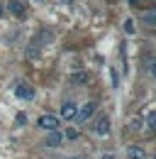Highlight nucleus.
<instances>
[{
    "label": "nucleus",
    "mask_w": 156,
    "mask_h": 159,
    "mask_svg": "<svg viewBox=\"0 0 156 159\" xmlns=\"http://www.w3.org/2000/svg\"><path fill=\"white\" fill-rule=\"evenodd\" d=\"M37 125L41 127V130H46V132H54V130H58V125H61V120H58L56 115H39Z\"/></svg>",
    "instance_id": "obj_1"
},
{
    "label": "nucleus",
    "mask_w": 156,
    "mask_h": 159,
    "mask_svg": "<svg viewBox=\"0 0 156 159\" xmlns=\"http://www.w3.org/2000/svg\"><path fill=\"white\" fill-rule=\"evenodd\" d=\"M95 110H98V103H95V100H90V103H85L80 110H76V118L80 120V122H85V120H90L93 115H95Z\"/></svg>",
    "instance_id": "obj_2"
},
{
    "label": "nucleus",
    "mask_w": 156,
    "mask_h": 159,
    "mask_svg": "<svg viewBox=\"0 0 156 159\" xmlns=\"http://www.w3.org/2000/svg\"><path fill=\"white\" fill-rule=\"evenodd\" d=\"M15 96H17L20 100H34L37 93H34V88H32L29 83H17V86H15Z\"/></svg>",
    "instance_id": "obj_3"
},
{
    "label": "nucleus",
    "mask_w": 156,
    "mask_h": 159,
    "mask_svg": "<svg viewBox=\"0 0 156 159\" xmlns=\"http://www.w3.org/2000/svg\"><path fill=\"white\" fill-rule=\"evenodd\" d=\"M93 130H95V135H100V137L110 135V118H107V115H100V118L95 120V125H93Z\"/></svg>",
    "instance_id": "obj_4"
},
{
    "label": "nucleus",
    "mask_w": 156,
    "mask_h": 159,
    "mask_svg": "<svg viewBox=\"0 0 156 159\" xmlns=\"http://www.w3.org/2000/svg\"><path fill=\"white\" fill-rule=\"evenodd\" d=\"M76 103H71V100H66V103H61V118L66 120V122H68V120H73L76 118Z\"/></svg>",
    "instance_id": "obj_5"
},
{
    "label": "nucleus",
    "mask_w": 156,
    "mask_h": 159,
    "mask_svg": "<svg viewBox=\"0 0 156 159\" xmlns=\"http://www.w3.org/2000/svg\"><path fill=\"white\" fill-rule=\"evenodd\" d=\"M5 10L10 15H15V17H24V2H20V0H10L5 5Z\"/></svg>",
    "instance_id": "obj_6"
},
{
    "label": "nucleus",
    "mask_w": 156,
    "mask_h": 159,
    "mask_svg": "<svg viewBox=\"0 0 156 159\" xmlns=\"http://www.w3.org/2000/svg\"><path fill=\"white\" fill-rule=\"evenodd\" d=\"M139 22H141L146 30H154V27H156V12H154V10H144L141 17H139Z\"/></svg>",
    "instance_id": "obj_7"
},
{
    "label": "nucleus",
    "mask_w": 156,
    "mask_h": 159,
    "mask_svg": "<svg viewBox=\"0 0 156 159\" xmlns=\"http://www.w3.org/2000/svg\"><path fill=\"white\" fill-rule=\"evenodd\" d=\"M61 142H63V135H61L58 130H54V132H49V135H46V139H44V144H46L49 149H56V147L61 144Z\"/></svg>",
    "instance_id": "obj_8"
},
{
    "label": "nucleus",
    "mask_w": 156,
    "mask_h": 159,
    "mask_svg": "<svg viewBox=\"0 0 156 159\" xmlns=\"http://www.w3.org/2000/svg\"><path fill=\"white\" fill-rule=\"evenodd\" d=\"M39 49H41V44H39V39H32V42H29V47H27V57H29V59H34V57H39Z\"/></svg>",
    "instance_id": "obj_9"
},
{
    "label": "nucleus",
    "mask_w": 156,
    "mask_h": 159,
    "mask_svg": "<svg viewBox=\"0 0 156 159\" xmlns=\"http://www.w3.org/2000/svg\"><path fill=\"white\" fill-rule=\"evenodd\" d=\"M129 159H146V152L141 149V147H129Z\"/></svg>",
    "instance_id": "obj_10"
},
{
    "label": "nucleus",
    "mask_w": 156,
    "mask_h": 159,
    "mask_svg": "<svg viewBox=\"0 0 156 159\" xmlns=\"http://www.w3.org/2000/svg\"><path fill=\"white\" fill-rule=\"evenodd\" d=\"M124 32H127V34H134V32H136V25H134L132 17H127V20H124Z\"/></svg>",
    "instance_id": "obj_11"
},
{
    "label": "nucleus",
    "mask_w": 156,
    "mask_h": 159,
    "mask_svg": "<svg viewBox=\"0 0 156 159\" xmlns=\"http://www.w3.org/2000/svg\"><path fill=\"white\" fill-rule=\"evenodd\" d=\"M71 81H73V83H85V81H88V74H85V71H83V74L78 71V74H73V76H71Z\"/></svg>",
    "instance_id": "obj_12"
},
{
    "label": "nucleus",
    "mask_w": 156,
    "mask_h": 159,
    "mask_svg": "<svg viewBox=\"0 0 156 159\" xmlns=\"http://www.w3.org/2000/svg\"><path fill=\"white\" fill-rule=\"evenodd\" d=\"M129 127H132L134 132H139V130L144 127V120H141V118H134V120H132V125H129Z\"/></svg>",
    "instance_id": "obj_13"
},
{
    "label": "nucleus",
    "mask_w": 156,
    "mask_h": 159,
    "mask_svg": "<svg viewBox=\"0 0 156 159\" xmlns=\"http://www.w3.org/2000/svg\"><path fill=\"white\" fill-rule=\"evenodd\" d=\"M154 110H149V113H146V127H149V130H154Z\"/></svg>",
    "instance_id": "obj_14"
},
{
    "label": "nucleus",
    "mask_w": 156,
    "mask_h": 159,
    "mask_svg": "<svg viewBox=\"0 0 156 159\" xmlns=\"http://www.w3.org/2000/svg\"><path fill=\"white\" fill-rule=\"evenodd\" d=\"M63 137H68V139H76V137H78V130H76V127H68V130L63 132Z\"/></svg>",
    "instance_id": "obj_15"
},
{
    "label": "nucleus",
    "mask_w": 156,
    "mask_h": 159,
    "mask_svg": "<svg viewBox=\"0 0 156 159\" xmlns=\"http://www.w3.org/2000/svg\"><path fill=\"white\" fill-rule=\"evenodd\" d=\"M17 125H27V115H24V113H17Z\"/></svg>",
    "instance_id": "obj_16"
},
{
    "label": "nucleus",
    "mask_w": 156,
    "mask_h": 159,
    "mask_svg": "<svg viewBox=\"0 0 156 159\" xmlns=\"http://www.w3.org/2000/svg\"><path fill=\"white\" fill-rule=\"evenodd\" d=\"M100 159H115V154H102Z\"/></svg>",
    "instance_id": "obj_17"
},
{
    "label": "nucleus",
    "mask_w": 156,
    "mask_h": 159,
    "mask_svg": "<svg viewBox=\"0 0 156 159\" xmlns=\"http://www.w3.org/2000/svg\"><path fill=\"white\" fill-rule=\"evenodd\" d=\"M2 15H5V5H0V17H2Z\"/></svg>",
    "instance_id": "obj_18"
},
{
    "label": "nucleus",
    "mask_w": 156,
    "mask_h": 159,
    "mask_svg": "<svg viewBox=\"0 0 156 159\" xmlns=\"http://www.w3.org/2000/svg\"><path fill=\"white\" fill-rule=\"evenodd\" d=\"M129 2H132V5H139V0H129Z\"/></svg>",
    "instance_id": "obj_19"
},
{
    "label": "nucleus",
    "mask_w": 156,
    "mask_h": 159,
    "mask_svg": "<svg viewBox=\"0 0 156 159\" xmlns=\"http://www.w3.org/2000/svg\"><path fill=\"white\" fill-rule=\"evenodd\" d=\"M34 2H44V0H34Z\"/></svg>",
    "instance_id": "obj_20"
},
{
    "label": "nucleus",
    "mask_w": 156,
    "mask_h": 159,
    "mask_svg": "<svg viewBox=\"0 0 156 159\" xmlns=\"http://www.w3.org/2000/svg\"><path fill=\"white\" fill-rule=\"evenodd\" d=\"M73 159H83V157H73Z\"/></svg>",
    "instance_id": "obj_21"
}]
</instances>
